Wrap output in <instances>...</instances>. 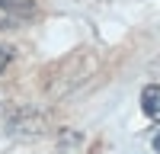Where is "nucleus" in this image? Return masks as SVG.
<instances>
[{
    "label": "nucleus",
    "mask_w": 160,
    "mask_h": 154,
    "mask_svg": "<svg viewBox=\"0 0 160 154\" xmlns=\"http://www.w3.org/2000/svg\"><path fill=\"white\" fill-rule=\"evenodd\" d=\"M35 13L32 0H0V32L19 29L22 23H29Z\"/></svg>",
    "instance_id": "obj_1"
},
{
    "label": "nucleus",
    "mask_w": 160,
    "mask_h": 154,
    "mask_svg": "<svg viewBox=\"0 0 160 154\" xmlns=\"http://www.w3.org/2000/svg\"><path fill=\"white\" fill-rule=\"evenodd\" d=\"M42 132H45V116L35 109H19L10 119V135L16 138H38Z\"/></svg>",
    "instance_id": "obj_2"
},
{
    "label": "nucleus",
    "mask_w": 160,
    "mask_h": 154,
    "mask_svg": "<svg viewBox=\"0 0 160 154\" xmlns=\"http://www.w3.org/2000/svg\"><path fill=\"white\" fill-rule=\"evenodd\" d=\"M141 112L148 119L160 122V84H148L141 90Z\"/></svg>",
    "instance_id": "obj_3"
},
{
    "label": "nucleus",
    "mask_w": 160,
    "mask_h": 154,
    "mask_svg": "<svg viewBox=\"0 0 160 154\" xmlns=\"http://www.w3.org/2000/svg\"><path fill=\"white\" fill-rule=\"evenodd\" d=\"M10 61H13V48H10V45H0V74L7 71Z\"/></svg>",
    "instance_id": "obj_4"
},
{
    "label": "nucleus",
    "mask_w": 160,
    "mask_h": 154,
    "mask_svg": "<svg viewBox=\"0 0 160 154\" xmlns=\"http://www.w3.org/2000/svg\"><path fill=\"white\" fill-rule=\"evenodd\" d=\"M151 148H154V151H157V154H160V132H157V135H154V141H151Z\"/></svg>",
    "instance_id": "obj_5"
}]
</instances>
